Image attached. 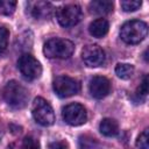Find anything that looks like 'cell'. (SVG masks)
<instances>
[{
  "mask_svg": "<svg viewBox=\"0 0 149 149\" xmlns=\"http://www.w3.org/2000/svg\"><path fill=\"white\" fill-rule=\"evenodd\" d=\"M81 58L84 63L90 68H97L104 64L105 62V52L97 44H88L84 47L81 51Z\"/></svg>",
  "mask_w": 149,
  "mask_h": 149,
  "instance_id": "9c48e42d",
  "label": "cell"
},
{
  "mask_svg": "<svg viewBox=\"0 0 149 149\" xmlns=\"http://www.w3.org/2000/svg\"><path fill=\"white\" fill-rule=\"evenodd\" d=\"M83 16L81 8L78 5H65L56 10L58 23L64 28H70L80 22Z\"/></svg>",
  "mask_w": 149,
  "mask_h": 149,
  "instance_id": "5b68a950",
  "label": "cell"
},
{
  "mask_svg": "<svg viewBox=\"0 0 149 149\" xmlns=\"http://www.w3.org/2000/svg\"><path fill=\"white\" fill-rule=\"evenodd\" d=\"M31 114L35 121L41 126L48 127L55 122V113L52 107L45 99L41 97H37L34 99V102L31 106Z\"/></svg>",
  "mask_w": 149,
  "mask_h": 149,
  "instance_id": "277c9868",
  "label": "cell"
},
{
  "mask_svg": "<svg viewBox=\"0 0 149 149\" xmlns=\"http://www.w3.org/2000/svg\"><path fill=\"white\" fill-rule=\"evenodd\" d=\"M74 51V44L70 40L54 37L44 43L43 52L48 58L66 59L72 56Z\"/></svg>",
  "mask_w": 149,
  "mask_h": 149,
  "instance_id": "7a4b0ae2",
  "label": "cell"
},
{
  "mask_svg": "<svg viewBox=\"0 0 149 149\" xmlns=\"http://www.w3.org/2000/svg\"><path fill=\"white\" fill-rule=\"evenodd\" d=\"M148 133L149 130L148 129H144L137 137L136 140V147L140 148V149H149V136H148Z\"/></svg>",
  "mask_w": 149,
  "mask_h": 149,
  "instance_id": "ffe728a7",
  "label": "cell"
},
{
  "mask_svg": "<svg viewBox=\"0 0 149 149\" xmlns=\"http://www.w3.org/2000/svg\"><path fill=\"white\" fill-rule=\"evenodd\" d=\"M62 116L64 121L71 126H80L87 120V113L85 107L77 102H72L63 107Z\"/></svg>",
  "mask_w": 149,
  "mask_h": 149,
  "instance_id": "ba28073f",
  "label": "cell"
},
{
  "mask_svg": "<svg viewBox=\"0 0 149 149\" xmlns=\"http://www.w3.org/2000/svg\"><path fill=\"white\" fill-rule=\"evenodd\" d=\"M78 143H79V149H94L97 146V141L87 135H81L79 137Z\"/></svg>",
  "mask_w": 149,
  "mask_h": 149,
  "instance_id": "ac0fdd59",
  "label": "cell"
},
{
  "mask_svg": "<svg viewBox=\"0 0 149 149\" xmlns=\"http://www.w3.org/2000/svg\"><path fill=\"white\" fill-rule=\"evenodd\" d=\"M120 5L125 12H135L141 7L142 2L139 0H125V1H121Z\"/></svg>",
  "mask_w": 149,
  "mask_h": 149,
  "instance_id": "d6986e66",
  "label": "cell"
},
{
  "mask_svg": "<svg viewBox=\"0 0 149 149\" xmlns=\"http://www.w3.org/2000/svg\"><path fill=\"white\" fill-rule=\"evenodd\" d=\"M148 34V26L141 20H130L120 29V37L127 44H137L142 42Z\"/></svg>",
  "mask_w": 149,
  "mask_h": 149,
  "instance_id": "3957f363",
  "label": "cell"
},
{
  "mask_svg": "<svg viewBox=\"0 0 149 149\" xmlns=\"http://www.w3.org/2000/svg\"><path fill=\"white\" fill-rule=\"evenodd\" d=\"M147 93H148V77L144 76L142 81L140 83V86L137 87L136 95L139 97V99H144L147 97Z\"/></svg>",
  "mask_w": 149,
  "mask_h": 149,
  "instance_id": "7402d4cb",
  "label": "cell"
},
{
  "mask_svg": "<svg viewBox=\"0 0 149 149\" xmlns=\"http://www.w3.org/2000/svg\"><path fill=\"white\" fill-rule=\"evenodd\" d=\"M88 90L93 98L102 99L106 95H108V93L111 91V83L106 77L95 76L90 80Z\"/></svg>",
  "mask_w": 149,
  "mask_h": 149,
  "instance_id": "30bf717a",
  "label": "cell"
},
{
  "mask_svg": "<svg viewBox=\"0 0 149 149\" xmlns=\"http://www.w3.org/2000/svg\"><path fill=\"white\" fill-rule=\"evenodd\" d=\"M2 98L9 107L14 109H21L26 107L29 94L23 85L15 80H10L2 88Z\"/></svg>",
  "mask_w": 149,
  "mask_h": 149,
  "instance_id": "6da1fadb",
  "label": "cell"
},
{
  "mask_svg": "<svg viewBox=\"0 0 149 149\" xmlns=\"http://www.w3.org/2000/svg\"><path fill=\"white\" fill-rule=\"evenodd\" d=\"M115 73L121 79H129L134 73V66L127 63H119L115 66Z\"/></svg>",
  "mask_w": 149,
  "mask_h": 149,
  "instance_id": "9a60e30c",
  "label": "cell"
},
{
  "mask_svg": "<svg viewBox=\"0 0 149 149\" xmlns=\"http://www.w3.org/2000/svg\"><path fill=\"white\" fill-rule=\"evenodd\" d=\"M30 13L36 20H47L52 13V6L47 1H35L30 3Z\"/></svg>",
  "mask_w": 149,
  "mask_h": 149,
  "instance_id": "8fae6325",
  "label": "cell"
},
{
  "mask_svg": "<svg viewBox=\"0 0 149 149\" xmlns=\"http://www.w3.org/2000/svg\"><path fill=\"white\" fill-rule=\"evenodd\" d=\"M108 28H109V23L106 19H102V17H99V19H95L93 20L90 26H88V31L90 34L93 36V37H97V38H100V37H104L107 33H108Z\"/></svg>",
  "mask_w": 149,
  "mask_h": 149,
  "instance_id": "7c38bea8",
  "label": "cell"
},
{
  "mask_svg": "<svg viewBox=\"0 0 149 149\" xmlns=\"http://www.w3.org/2000/svg\"><path fill=\"white\" fill-rule=\"evenodd\" d=\"M48 149H69V148H68L66 142H64V141H55V142L49 144Z\"/></svg>",
  "mask_w": 149,
  "mask_h": 149,
  "instance_id": "603a6c76",
  "label": "cell"
},
{
  "mask_svg": "<svg viewBox=\"0 0 149 149\" xmlns=\"http://www.w3.org/2000/svg\"><path fill=\"white\" fill-rule=\"evenodd\" d=\"M22 149H40V142L33 136H26L22 142Z\"/></svg>",
  "mask_w": 149,
  "mask_h": 149,
  "instance_id": "44dd1931",
  "label": "cell"
},
{
  "mask_svg": "<svg viewBox=\"0 0 149 149\" xmlns=\"http://www.w3.org/2000/svg\"><path fill=\"white\" fill-rule=\"evenodd\" d=\"M17 66H19L20 72L27 79L34 80V79L40 78V76L42 74V66L40 62L29 54H23L20 56L17 61Z\"/></svg>",
  "mask_w": 149,
  "mask_h": 149,
  "instance_id": "52a82bcc",
  "label": "cell"
},
{
  "mask_svg": "<svg viewBox=\"0 0 149 149\" xmlns=\"http://www.w3.org/2000/svg\"><path fill=\"white\" fill-rule=\"evenodd\" d=\"M55 93L61 98H68L77 94L80 90L79 83L69 76H58L52 81Z\"/></svg>",
  "mask_w": 149,
  "mask_h": 149,
  "instance_id": "8992f818",
  "label": "cell"
},
{
  "mask_svg": "<svg viewBox=\"0 0 149 149\" xmlns=\"http://www.w3.org/2000/svg\"><path fill=\"white\" fill-rule=\"evenodd\" d=\"M99 130L102 135L105 136H115L119 133V125L114 119L111 118H105L101 120L99 125Z\"/></svg>",
  "mask_w": 149,
  "mask_h": 149,
  "instance_id": "5bb4252c",
  "label": "cell"
},
{
  "mask_svg": "<svg viewBox=\"0 0 149 149\" xmlns=\"http://www.w3.org/2000/svg\"><path fill=\"white\" fill-rule=\"evenodd\" d=\"M16 8L14 0H0V13L3 15H12Z\"/></svg>",
  "mask_w": 149,
  "mask_h": 149,
  "instance_id": "2e32d148",
  "label": "cell"
},
{
  "mask_svg": "<svg viewBox=\"0 0 149 149\" xmlns=\"http://www.w3.org/2000/svg\"><path fill=\"white\" fill-rule=\"evenodd\" d=\"M113 6L109 0H94L90 3V12L97 15H105L113 10Z\"/></svg>",
  "mask_w": 149,
  "mask_h": 149,
  "instance_id": "4fadbf2b",
  "label": "cell"
},
{
  "mask_svg": "<svg viewBox=\"0 0 149 149\" xmlns=\"http://www.w3.org/2000/svg\"><path fill=\"white\" fill-rule=\"evenodd\" d=\"M9 31L6 27H0V56L6 51L8 47Z\"/></svg>",
  "mask_w": 149,
  "mask_h": 149,
  "instance_id": "e0dca14e",
  "label": "cell"
}]
</instances>
